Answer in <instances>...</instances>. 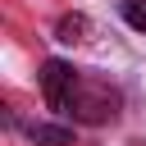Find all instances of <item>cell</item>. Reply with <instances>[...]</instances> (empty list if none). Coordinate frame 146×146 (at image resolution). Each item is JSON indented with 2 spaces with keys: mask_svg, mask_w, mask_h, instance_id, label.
<instances>
[{
  "mask_svg": "<svg viewBox=\"0 0 146 146\" xmlns=\"http://www.w3.org/2000/svg\"><path fill=\"white\" fill-rule=\"evenodd\" d=\"M78 87H82V78H78L73 64H64V59H46V64H41V96H46V105H50L59 119H73Z\"/></svg>",
  "mask_w": 146,
  "mask_h": 146,
  "instance_id": "obj_1",
  "label": "cell"
},
{
  "mask_svg": "<svg viewBox=\"0 0 146 146\" xmlns=\"http://www.w3.org/2000/svg\"><path fill=\"white\" fill-rule=\"evenodd\" d=\"M119 96L105 87V82H82L78 87V100H73V119H82V123H105V119H114L119 110Z\"/></svg>",
  "mask_w": 146,
  "mask_h": 146,
  "instance_id": "obj_2",
  "label": "cell"
},
{
  "mask_svg": "<svg viewBox=\"0 0 146 146\" xmlns=\"http://www.w3.org/2000/svg\"><path fill=\"white\" fill-rule=\"evenodd\" d=\"M23 132L41 146H68L73 141V128H64V123H23Z\"/></svg>",
  "mask_w": 146,
  "mask_h": 146,
  "instance_id": "obj_3",
  "label": "cell"
},
{
  "mask_svg": "<svg viewBox=\"0 0 146 146\" xmlns=\"http://www.w3.org/2000/svg\"><path fill=\"white\" fill-rule=\"evenodd\" d=\"M87 27H91V23H87L82 14H64V18L55 23V36H59L64 46H78V41L87 36Z\"/></svg>",
  "mask_w": 146,
  "mask_h": 146,
  "instance_id": "obj_4",
  "label": "cell"
},
{
  "mask_svg": "<svg viewBox=\"0 0 146 146\" xmlns=\"http://www.w3.org/2000/svg\"><path fill=\"white\" fill-rule=\"evenodd\" d=\"M123 18H128V27L146 32V0H123Z\"/></svg>",
  "mask_w": 146,
  "mask_h": 146,
  "instance_id": "obj_5",
  "label": "cell"
}]
</instances>
